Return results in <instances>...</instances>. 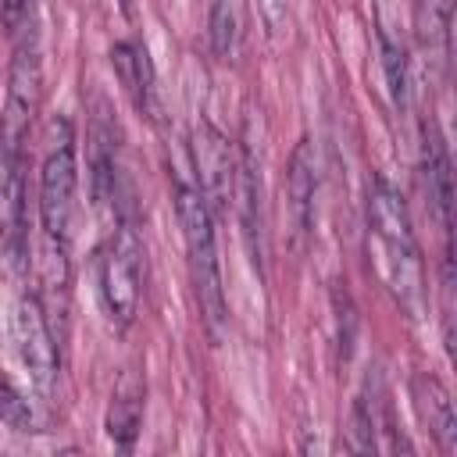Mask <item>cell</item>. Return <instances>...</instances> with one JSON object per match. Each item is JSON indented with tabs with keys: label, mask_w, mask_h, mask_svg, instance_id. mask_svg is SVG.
Here are the masks:
<instances>
[{
	"label": "cell",
	"mask_w": 457,
	"mask_h": 457,
	"mask_svg": "<svg viewBox=\"0 0 457 457\" xmlns=\"http://www.w3.org/2000/svg\"><path fill=\"white\" fill-rule=\"evenodd\" d=\"M139 421H143V378L129 368L118 386H114V396H111V407H107V436L129 450L136 443V432H139Z\"/></svg>",
	"instance_id": "cell-12"
},
{
	"label": "cell",
	"mask_w": 457,
	"mask_h": 457,
	"mask_svg": "<svg viewBox=\"0 0 457 457\" xmlns=\"http://www.w3.org/2000/svg\"><path fill=\"white\" fill-rule=\"evenodd\" d=\"M111 64L129 93V100L136 104L139 114H146L150 121H157L161 114V104H157V86H154V64L146 57L143 46L136 43H114L111 46Z\"/></svg>",
	"instance_id": "cell-10"
},
{
	"label": "cell",
	"mask_w": 457,
	"mask_h": 457,
	"mask_svg": "<svg viewBox=\"0 0 457 457\" xmlns=\"http://www.w3.org/2000/svg\"><path fill=\"white\" fill-rule=\"evenodd\" d=\"M139 278H143V239L129 218H118L104 253H100V296L107 314L125 328L139 307Z\"/></svg>",
	"instance_id": "cell-5"
},
{
	"label": "cell",
	"mask_w": 457,
	"mask_h": 457,
	"mask_svg": "<svg viewBox=\"0 0 457 457\" xmlns=\"http://www.w3.org/2000/svg\"><path fill=\"white\" fill-rule=\"evenodd\" d=\"M421 175H425V193H428V204L439 218V228L450 236V225H453V175H450L446 143H443L432 118L421 125Z\"/></svg>",
	"instance_id": "cell-8"
},
{
	"label": "cell",
	"mask_w": 457,
	"mask_h": 457,
	"mask_svg": "<svg viewBox=\"0 0 457 457\" xmlns=\"http://www.w3.org/2000/svg\"><path fill=\"white\" fill-rule=\"evenodd\" d=\"M378 50H382V75H386V89L393 100V111H407L411 100V86H407V54L400 46V39L382 25L378 29Z\"/></svg>",
	"instance_id": "cell-15"
},
{
	"label": "cell",
	"mask_w": 457,
	"mask_h": 457,
	"mask_svg": "<svg viewBox=\"0 0 457 457\" xmlns=\"http://www.w3.org/2000/svg\"><path fill=\"white\" fill-rule=\"evenodd\" d=\"M21 154L0 139V243L21 236Z\"/></svg>",
	"instance_id": "cell-13"
},
{
	"label": "cell",
	"mask_w": 457,
	"mask_h": 457,
	"mask_svg": "<svg viewBox=\"0 0 457 457\" xmlns=\"http://www.w3.org/2000/svg\"><path fill=\"white\" fill-rule=\"evenodd\" d=\"M353 339H357V314L350 296L336 293V346H339V361H350L353 353Z\"/></svg>",
	"instance_id": "cell-17"
},
{
	"label": "cell",
	"mask_w": 457,
	"mask_h": 457,
	"mask_svg": "<svg viewBox=\"0 0 457 457\" xmlns=\"http://www.w3.org/2000/svg\"><path fill=\"white\" fill-rule=\"evenodd\" d=\"M207 32H211L214 54L221 61H232L239 54V39H243V0H211Z\"/></svg>",
	"instance_id": "cell-14"
},
{
	"label": "cell",
	"mask_w": 457,
	"mask_h": 457,
	"mask_svg": "<svg viewBox=\"0 0 457 457\" xmlns=\"http://www.w3.org/2000/svg\"><path fill=\"white\" fill-rule=\"evenodd\" d=\"M414 400H418V414L428 425L439 450L457 453V411H453V400H450L446 386L436 375H418L414 378Z\"/></svg>",
	"instance_id": "cell-11"
},
{
	"label": "cell",
	"mask_w": 457,
	"mask_h": 457,
	"mask_svg": "<svg viewBox=\"0 0 457 457\" xmlns=\"http://www.w3.org/2000/svg\"><path fill=\"white\" fill-rule=\"evenodd\" d=\"M0 421L11 425L14 432H32L36 428V414H32L29 400L4 378H0Z\"/></svg>",
	"instance_id": "cell-16"
},
{
	"label": "cell",
	"mask_w": 457,
	"mask_h": 457,
	"mask_svg": "<svg viewBox=\"0 0 457 457\" xmlns=\"http://www.w3.org/2000/svg\"><path fill=\"white\" fill-rule=\"evenodd\" d=\"M14 57L7 71V100L0 111V139L21 154V143L29 136V125L39 111L43 96V61H39V11L29 14L14 32Z\"/></svg>",
	"instance_id": "cell-3"
},
{
	"label": "cell",
	"mask_w": 457,
	"mask_h": 457,
	"mask_svg": "<svg viewBox=\"0 0 457 457\" xmlns=\"http://www.w3.org/2000/svg\"><path fill=\"white\" fill-rule=\"evenodd\" d=\"M75 196H79V161H75V132L68 118L50 121V146L39 168V225L43 236L68 243L75 225Z\"/></svg>",
	"instance_id": "cell-4"
},
{
	"label": "cell",
	"mask_w": 457,
	"mask_h": 457,
	"mask_svg": "<svg viewBox=\"0 0 457 457\" xmlns=\"http://www.w3.org/2000/svg\"><path fill=\"white\" fill-rule=\"evenodd\" d=\"M175 214L182 225L200 314L218 332L225 321V289H221V264H218V243H214V211L207 207V200L196 186L179 182L175 186Z\"/></svg>",
	"instance_id": "cell-2"
},
{
	"label": "cell",
	"mask_w": 457,
	"mask_h": 457,
	"mask_svg": "<svg viewBox=\"0 0 457 457\" xmlns=\"http://www.w3.org/2000/svg\"><path fill=\"white\" fill-rule=\"evenodd\" d=\"M11 336L21 368L29 371L39 396H50L57 386V339L50 332L46 311L36 296H21L11 314Z\"/></svg>",
	"instance_id": "cell-6"
},
{
	"label": "cell",
	"mask_w": 457,
	"mask_h": 457,
	"mask_svg": "<svg viewBox=\"0 0 457 457\" xmlns=\"http://www.w3.org/2000/svg\"><path fill=\"white\" fill-rule=\"evenodd\" d=\"M368 228L375 236V261L389 293L407 311V318H418L425 303L421 250L411 228L407 204L386 179H371L368 186Z\"/></svg>",
	"instance_id": "cell-1"
},
{
	"label": "cell",
	"mask_w": 457,
	"mask_h": 457,
	"mask_svg": "<svg viewBox=\"0 0 457 457\" xmlns=\"http://www.w3.org/2000/svg\"><path fill=\"white\" fill-rule=\"evenodd\" d=\"M314 150L311 139H300L293 157H289V175H286V189H289V218H293V239L296 250L303 246V239L311 236L314 225V189H318V175H314Z\"/></svg>",
	"instance_id": "cell-9"
},
{
	"label": "cell",
	"mask_w": 457,
	"mask_h": 457,
	"mask_svg": "<svg viewBox=\"0 0 457 457\" xmlns=\"http://www.w3.org/2000/svg\"><path fill=\"white\" fill-rule=\"evenodd\" d=\"M189 150H193V168H196V182H200L196 189L204 193L211 211H225L236 193V154H232L228 139L211 121H196Z\"/></svg>",
	"instance_id": "cell-7"
}]
</instances>
